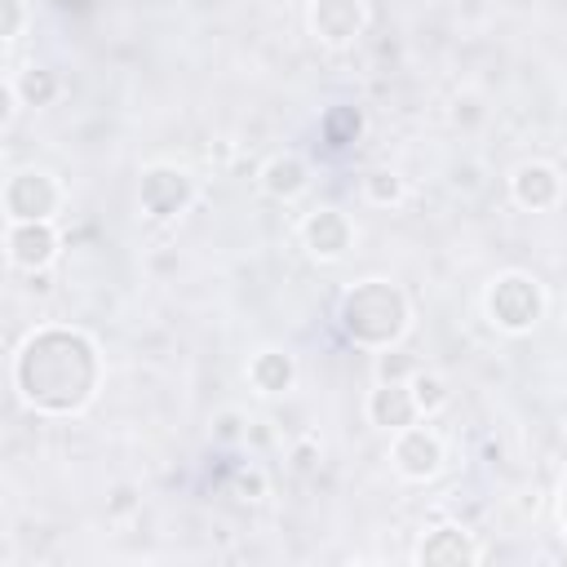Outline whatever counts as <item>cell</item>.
I'll use <instances>...</instances> for the list:
<instances>
[{
    "instance_id": "cell-19",
    "label": "cell",
    "mask_w": 567,
    "mask_h": 567,
    "mask_svg": "<svg viewBox=\"0 0 567 567\" xmlns=\"http://www.w3.org/2000/svg\"><path fill=\"white\" fill-rule=\"evenodd\" d=\"M18 31V0H4V35Z\"/></svg>"
},
{
    "instance_id": "cell-17",
    "label": "cell",
    "mask_w": 567,
    "mask_h": 567,
    "mask_svg": "<svg viewBox=\"0 0 567 567\" xmlns=\"http://www.w3.org/2000/svg\"><path fill=\"white\" fill-rule=\"evenodd\" d=\"M412 399H416V408H439L447 399V390H443L439 377H416L412 381Z\"/></svg>"
},
{
    "instance_id": "cell-6",
    "label": "cell",
    "mask_w": 567,
    "mask_h": 567,
    "mask_svg": "<svg viewBox=\"0 0 567 567\" xmlns=\"http://www.w3.org/2000/svg\"><path fill=\"white\" fill-rule=\"evenodd\" d=\"M394 461H399L403 474L425 478V474L439 470V461H443V443H439L430 430H408V434L394 443Z\"/></svg>"
},
{
    "instance_id": "cell-13",
    "label": "cell",
    "mask_w": 567,
    "mask_h": 567,
    "mask_svg": "<svg viewBox=\"0 0 567 567\" xmlns=\"http://www.w3.org/2000/svg\"><path fill=\"white\" fill-rule=\"evenodd\" d=\"M306 186V164L301 159H275L270 168H266V190L270 195H297Z\"/></svg>"
},
{
    "instance_id": "cell-14",
    "label": "cell",
    "mask_w": 567,
    "mask_h": 567,
    "mask_svg": "<svg viewBox=\"0 0 567 567\" xmlns=\"http://www.w3.org/2000/svg\"><path fill=\"white\" fill-rule=\"evenodd\" d=\"M252 381L261 385V390H284L288 381H292V363H288V354H275V350H266V354H257V363H252Z\"/></svg>"
},
{
    "instance_id": "cell-20",
    "label": "cell",
    "mask_w": 567,
    "mask_h": 567,
    "mask_svg": "<svg viewBox=\"0 0 567 567\" xmlns=\"http://www.w3.org/2000/svg\"><path fill=\"white\" fill-rule=\"evenodd\" d=\"M239 492H248V496H261V474H248V478H239Z\"/></svg>"
},
{
    "instance_id": "cell-3",
    "label": "cell",
    "mask_w": 567,
    "mask_h": 567,
    "mask_svg": "<svg viewBox=\"0 0 567 567\" xmlns=\"http://www.w3.org/2000/svg\"><path fill=\"white\" fill-rule=\"evenodd\" d=\"M487 306H492L496 323H505V328H527V323H536V315H540V292H536V284L523 279V275H505V279L492 288Z\"/></svg>"
},
{
    "instance_id": "cell-15",
    "label": "cell",
    "mask_w": 567,
    "mask_h": 567,
    "mask_svg": "<svg viewBox=\"0 0 567 567\" xmlns=\"http://www.w3.org/2000/svg\"><path fill=\"white\" fill-rule=\"evenodd\" d=\"M359 111L354 106H337V111H328V120H323V137H328V146H350L354 137H359Z\"/></svg>"
},
{
    "instance_id": "cell-18",
    "label": "cell",
    "mask_w": 567,
    "mask_h": 567,
    "mask_svg": "<svg viewBox=\"0 0 567 567\" xmlns=\"http://www.w3.org/2000/svg\"><path fill=\"white\" fill-rule=\"evenodd\" d=\"M368 195L385 204V199H394V195H399V182H394L390 173H372V177H368Z\"/></svg>"
},
{
    "instance_id": "cell-16",
    "label": "cell",
    "mask_w": 567,
    "mask_h": 567,
    "mask_svg": "<svg viewBox=\"0 0 567 567\" xmlns=\"http://www.w3.org/2000/svg\"><path fill=\"white\" fill-rule=\"evenodd\" d=\"M18 93H22L31 106H44V102H53V93H58V80H53L49 71H27V75L18 80Z\"/></svg>"
},
{
    "instance_id": "cell-12",
    "label": "cell",
    "mask_w": 567,
    "mask_h": 567,
    "mask_svg": "<svg viewBox=\"0 0 567 567\" xmlns=\"http://www.w3.org/2000/svg\"><path fill=\"white\" fill-rule=\"evenodd\" d=\"M474 545L465 540L461 527H439L425 545H421V563H474Z\"/></svg>"
},
{
    "instance_id": "cell-7",
    "label": "cell",
    "mask_w": 567,
    "mask_h": 567,
    "mask_svg": "<svg viewBox=\"0 0 567 567\" xmlns=\"http://www.w3.org/2000/svg\"><path fill=\"white\" fill-rule=\"evenodd\" d=\"M53 230L44 226V221H22V226H13V235H9V248H13V261L18 266H27V270H35V266H44L49 257H53Z\"/></svg>"
},
{
    "instance_id": "cell-2",
    "label": "cell",
    "mask_w": 567,
    "mask_h": 567,
    "mask_svg": "<svg viewBox=\"0 0 567 567\" xmlns=\"http://www.w3.org/2000/svg\"><path fill=\"white\" fill-rule=\"evenodd\" d=\"M341 319L359 341H394L403 332L408 310H403V297L390 284H363L346 297Z\"/></svg>"
},
{
    "instance_id": "cell-11",
    "label": "cell",
    "mask_w": 567,
    "mask_h": 567,
    "mask_svg": "<svg viewBox=\"0 0 567 567\" xmlns=\"http://www.w3.org/2000/svg\"><path fill=\"white\" fill-rule=\"evenodd\" d=\"M514 195H518V204H532V208L554 204V195H558V177H554V168H545V164H527V168H518V177H514Z\"/></svg>"
},
{
    "instance_id": "cell-8",
    "label": "cell",
    "mask_w": 567,
    "mask_h": 567,
    "mask_svg": "<svg viewBox=\"0 0 567 567\" xmlns=\"http://www.w3.org/2000/svg\"><path fill=\"white\" fill-rule=\"evenodd\" d=\"M363 13H359V0H319L315 4V31L323 40H350L359 31Z\"/></svg>"
},
{
    "instance_id": "cell-1",
    "label": "cell",
    "mask_w": 567,
    "mask_h": 567,
    "mask_svg": "<svg viewBox=\"0 0 567 567\" xmlns=\"http://www.w3.org/2000/svg\"><path fill=\"white\" fill-rule=\"evenodd\" d=\"M18 381L40 408H75L93 385V350L75 332H44L22 350Z\"/></svg>"
},
{
    "instance_id": "cell-10",
    "label": "cell",
    "mask_w": 567,
    "mask_h": 567,
    "mask_svg": "<svg viewBox=\"0 0 567 567\" xmlns=\"http://www.w3.org/2000/svg\"><path fill=\"white\" fill-rule=\"evenodd\" d=\"M412 416H416V399H412V390H403V385H381L377 394H372V421L377 425H385V430H403V425H412Z\"/></svg>"
},
{
    "instance_id": "cell-4",
    "label": "cell",
    "mask_w": 567,
    "mask_h": 567,
    "mask_svg": "<svg viewBox=\"0 0 567 567\" xmlns=\"http://www.w3.org/2000/svg\"><path fill=\"white\" fill-rule=\"evenodd\" d=\"M4 204H9V213L18 221H44L53 213V204H58V190H53V182L44 173H18L9 182V190H4Z\"/></svg>"
},
{
    "instance_id": "cell-5",
    "label": "cell",
    "mask_w": 567,
    "mask_h": 567,
    "mask_svg": "<svg viewBox=\"0 0 567 567\" xmlns=\"http://www.w3.org/2000/svg\"><path fill=\"white\" fill-rule=\"evenodd\" d=\"M186 199H190V177L186 173H177V168H151L142 177V204L155 217H173Z\"/></svg>"
},
{
    "instance_id": "cell-9",
    "label": "cell",
    "mask_w": 567,
    "mask_h": 567,
    "mask_svg": "<svg viewBox=\"0 0 567 567\" xmlns=\"http://www.w3.org/2000/svg\"><path fill=\"white\" fill-rule=\"evenodd\" d=\"M306 239H310V248H315L319 257H341L346 244H350V226H346L341 213L323 208V213H315V217L306 221Z\"/></svg>"
}]
</instances>
